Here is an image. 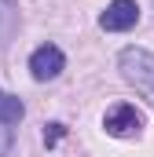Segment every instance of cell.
<instances>
[{"mask_svg": "<svg viewBox=\"0 0 154 157\" xmlns=\"http://www.w3.org/2000/svg\"><path fill=\"white\" fill-rule=\"evenodd\" d=\"M63 135H66V128H63V124H48V128H44V146H55Z\"/></svg>", "mask_w": 154, "mask_h": 157, "instance_id": "obj_7", "label": "cell"}, {"mask_svg": "<svg viewBox=\"0 0 154 157\" xmlns=\"http://www.w3.org/2000/svg\"><path fill=\"white\" fill-rule=\"evenodd\" d=\"M15 18H18V4H15V0H0V33H4V37L11 33Z\"/></svg>", "mask_w": 154, "mask_h": 157, "instance_id": "obj_6", "label": "cell"}, {"mask_svg": "<svg viewBox=\"0 0 154 157\" xmlns=\"http://www.w3.org/2000/svg\"><path fill=\"white\" fill-rule=\"evenodd\" d=\"M136 22H140L136 0H114V4H107V11L99 15V26H103L107 33H125V29H132Z\"/></svg>", "mask_w": 154, "mask_h": 157, "instance_id": "obj_4", "label": "cell"}, {"mask_svg": "<svg viewBox=\"0 0 154 157\" xmlns=\"http://www.w3.org/2000/svg\"><path fill=\"white\" fill-rule=\"evenodd\" d=\"M117 70L147 102H154V51H147V48H121Z\"/></svg>", "mask_w": 154, "mask_h": 157, "instance_id": "obj_1", "label": "cell"}, {"mask_svg": "<svg viewBox=\"0 0 154 157\" xmlns=\"http://www.w3.org/2000/svg\"><path fill=\"white\" fill-rule=\"evenodd\" d=\"M103 128H107L110 135H117V139H132V135H140V128H143V113H140L132 102H117L114 110H107Z\"/></svg>", "mask_w": 154, "mask_h": 157, "instance_id": "obj_2", "label": "cell"}, {"mask_svg": "<svg viewBox=\"0 0 154 157\" xmlns=\"http://www.w3.org/2000/svg\"><path fill=\"white\" fill-rule=\"evenodd\" d=\"M63 66H66V55L55 44H40L37 51L30 55V73H33V80H55L63 73Z\"/></svg>", "mask_w": 154, "mask_h": 157, "instance_id": "obj_3", "label": "cell"}, {"mask_svg": "<svg viewBox=\"0 0 154 157\" xmlns=\"http://www.w3.org/2000/svg\"><path fill=\"white\" fill-rule=\"evenodd\" d=\"M7 150H11V132H7V128H0V157L7 154Z\"/></svg>", "mask_w": 154, "mask_h": 157, "instance_id": "obj_8", "label": "cell"}, {"mask_svg": "<svg viewBox=\"0 0 154 157\" xmlns=\"http://www.w3.org/2000/svg\"><path fill=\"white\" fill-rule=\"evenodd\" d=\"M22 117H26V106H22V99H15V95L0 91V128H11V124H18Z\"/></svg>", "mask_w": 154, "mask_h": 157, "instance_id": "obj_5", "label": "cell"}]
</instances>
